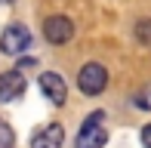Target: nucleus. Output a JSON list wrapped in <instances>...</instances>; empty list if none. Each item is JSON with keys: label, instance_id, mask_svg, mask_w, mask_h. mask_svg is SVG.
Here are the masks:
<instances>
[{"label": "nucleus", "instance_id": "f257e3e1", "mask_svg": "<svg viewBox=\"0 0 151 148\" xmlns=\"http://www.w3.org/2000/svg\"><path fill=\"white\" fill-rule=\"evenodd\" d=\"M105 142H108V133L102 126V111H96L83 120L77 139H74V148H105Z\"/></svg>", "mask_w": 151, "mask_h": 148}, {"label": "nucleus", "instance_id": "9b49d317", "mask_svg": "<svg viewBox=\"0 0 151 148\" xmlns=\"http://www.w3.org/2000/svg\"><path fill=\"white\" fill-rule=\"evenodd\" d=\"M0 3H16V0H0Z\"/></svg>", "mask_w": 151, "mask_h": 148}, {"label": "nucleus", "instance_id": "9d476101", "mask_svg": "<svg viewBox=\"0 0 151 148\" xmlns=\"http://www.w3.org/2000/svg\"><path fill=\"white\" fill-rule=\"evenodd\" d=\"M142 145H145V148H151V124L145 126V130H142Z\"/></svg>", "mask_w": 151, "mask_h": 148}, {"label": "nucleus", "instance_id": "423d86ee", "mask_svg": "<svg viewBox=\"0 0 151 148\" xmlns=\"http://www.w3.org/2000/svg\"><path fill=\"white\" fill-rule=\"evenodd\" d=\"M40 93H43L52 105H65V99H68V86H65V80H62L56 71H43L40 74Z\"/></svg>", "mask_w": 151, "mask_h": 148}, {"label": "nucleus", "instance_id": "39448f33", "mask_svg": "<svg viewBox=\"0 0 151 148\" xmlns=\"http://www.w3.org/2000/svg\"><path fill=\"white\" fill-rule=\"evenodd\" d=\"M43 37L50 40V43H68V40L74 37V25H71V19H65V16H50L43 22Z\"/></svg>", "mask_w": 151, "mask_h": 148}, {"label": "nucleus", "instance_id": "6e6552de", "mask_svg": "<svg viewBox=\"0 0 151 148\" xmlns=\"http://www.w3.org/2000/svg\"><path fill=\"white\" fill-rule=\"evenodd\" d=\"M136 37H139L142 43H151V19H142V22H136Z\"/></svg>", "mask_w": 151, "mask_h": 148}, {"label": "nucleus", "instance_id": "0eeeda50", "mask_svg": "<svg viewBox=\"0 0 151 148\" xmlns=\"http://www.w3.org/2000/svg\"><path fill=\"white\" fill-rule=\"evenodd\" d=\"M62 142H65V130H62V124H46L40 133H34L31 148H62Z\"/></svg>", "mask_w": 151, "mask_h": 148}, {"label": "nucleus", "instance_id": "1a4fd4ad", "mask_svg": "<svg viewBox=\"0 0 151 148\" xmlns=\"http://www.w3.org/2000/svg\"><path fill=\"white\" fill-rule=\"evenodd\" d=\"M12 142H16V136H12L9 124H6V120H0V148H12Z\"/></svg>", "mask_w": 151, "mask_h": 148}, {"label": "nucleus", "instance_id": "7ed1b4c3", "mask_svg": "<svg viewBox=\"0 0 151 148\" xmlns=\"http://www.w3.org/2000/svg\"><path fill=\"white\" fill-rule=\"evenodd\" d=\"M31 43V31L25 28V25H9V28L0 34V50L6 52V56H19V52H25Z\"/></svg>", "mask_w": 151, "mask_h": 148}, {"label": "nucleus", "instance_id": "f03ea898", "mask_svg": "<svg viewBox=\"0 0 151 148\" xmlns=\"http://www.w3.org/2000/svg\"><path fill=\"white\" fill-rule=\"evenodd\" d=\"M77 86H80V93H86V96H99V93L108 86V71H105V65L86 62L83 68H80V74H77Z\"/></svg>", "mask_w": 151, "mask_h": 148}, {"label": "nucleus", "instance_id": "20e7f679", "mask_svg": "<svg viewBox=\"0 0 151 148\" xmlns=\"http://www.w3.org/2000/svg\"><path fill=\"white\" fill-rule=\"evenodd\" d=\"M25 90H28V80L19 68L0 74V102H16V99L25 96Z\"/></svg>", "mask_w": 151, "mask_h": 148}]
</instances>
